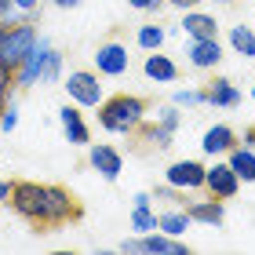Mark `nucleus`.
Listing matches in <instances>:
<instances>
[{"mask_svg": "<svg viewBox=\"0 0 255 255\" xmlns=\"http://www.w3.org/2000/svg\"><path fill=\"white\" fill-rule=\"evenodd\" d=\"M146 99L138 95H110L99 102V124L113 135H135L146 121Z\"/></svg>", "mask_w": 255, "mask_h": 255, "instance_id": "f257e3e1", "label": "nucleus"}, {"mask_svg": "<svg viewBox=\"0 0 255 255\" xmlns=\"http://www.w3.org/2000/svg\"><path fill=\"white\" fill-rule=\"evenodd\" d=\"M11 208L33 226H48V186L40 182H11Z\"/></svg>", "mask_w": 255, "mask_h": 255, "instance_id": "f03ea898", "label": "nucleus"}, {"mask_svg": "<svg viewBox=\"0 0 255 255\" xmlns=\"http://www.w3.org/2000/svg\"><path fill=\"white\" fill-rule=\"evenodd\" d=\"M37 37H40V33H37V26H33L29 18H26V22H15V26H7L4 37H0V66L15 73V69L26 62V55L33 51Z\"/></svg>", "mask_w": 255, "mask_h": 255, "instance_id": "7ed1b4c3", "label": "nucleus"}, {"mask_svg": "<svg viewBox=\"0 0 255 255\" xmlns=\"http://www.w3.org/2000/svg\"><path fill=\"white\" fill-rule=\"evenodd\" d=\"M69 102L77 106H99L102 102V84H99V73H88V69H73L66 80H62Z\"/></svg>", "mask_w": 255, "mask_h": 255, "instance_id": "20e7f679", "label": "nucleus"}, {"mask_svg": "<svg viewBox=\"0 0 255 255\" xmlns=\"http://www.w3.org/2000/svg\"><path fill=\"white\" fill-rule=\"evenodd\" d=\"M204 190H208V197H215V201L237 197L241 179H237V171L230 168V160H215L212 168H204Z\"/></svg>", "mask_w": 255, "mask_h": 255, "instance_id": "39448f33", "label": "nucleus"}, {"mask_svg": "<svg viewBox=\"0 0 255 255\" xmlns=\"http://www.w3.org/2000/svg\"><path fill=\"white\" fill-rule=\"evenodd\" d=\"M80 219V204L66 186H48V226H66Z\"/></svg>", "mask_w": 255, "mask_h": 255, "instance_id": "423d86ee", "label": "nucleus"}, {"mask_svg": "<svg viewBox=\"0 0 255 255\" xmlns=\"http://www.w3.org/2000/svg\"><path fill=\"white\" fill-rule=\"evenodd\" d=\"M164 179H168V186H175L182 193L204 190V164L201 160H175V164H168Z\"/></svg>", "mask_w": 255, "mask_h": 255, "instance_id": "0eeeda50", "label": "nucleus"}, {"mask_svg": "<svg viewBox=\"0 0 255 255\" xmlns=\"http://www.w3.org/2000/svg\"><path fill=\"white\" fill-rule=\"evenodd\" d=\"M48 51H51V44L37 37V44H33V51L26 55V62H22L15 69V88H33V84H40V73H44V62H48Z\"/></svg>", "mask_w": 255, "mask_h": 255, "instance_id": "6e6552de", "label": "nucleus"}, {"mask_svg": "<svg viewBox=\"0 0 255 255\" xmlns=\"http://www.w3.org/2000/svg\"><path fill=\"white\" fill-rule=\"evenodd\" d=\"M95 69L102 77H121V73H128V48L121 40H106V44H99L95 48Z\"/></svg>", "mask_w": 255, "mask_h": 255, "instance_id": "1a4fd4ad", "label": "nucleus"}, {"mask_svg": "<svg viewBox=\"0 0 255 255\" xmlns=\"http://www.w3.org/2000/svg\"><path fill=\"white\" fill-rule=\"evenodd\" d=\"M88 164L99 171L106 182H117L121 179V171H124V157L117 153L113 146H106V142H95L88 149Z\"/></svg>", "mask_w": 255, "mask_h": 255, "instance_id": "9d476101", "label": "nucleus"}, {"mask_svg": "<svg viewBox=\"0 0 255 255\" xmlns=\"http://www.w3.org/2000/svg\"><path fill=\"white\" fill-rule=\"evenodd\" d=\"M59 124H62V135L69 138V146H88L91 142V131H88V121L80 113L77 102H66L59 110Z\"/></svg>", "mask_w": 255, "mask_h": 255, "instance_id": "9b49d317", "label": "nucleus"}, {"mask_svg": "<svg viewBox=\"0 0 255 255\" xmlns=\"http://www.w3.org/2000/svg\"><path fill=\"white\" fill-rule=\"evenodd\" d=\"M138 252L142 255H186V241L164 234V230H149L138 234Z\"/></svg>", "mask_w": 255, "mask_h": 255, "instance_id": "f8f14e48", "label": "nucleus"}, {"mask_svg": "<svg viewBox=\"0 0 255 255\" xmlns=\"http://www.w3.org/2000/svg\"><path fill=\"white\" fill-rule=\"evenodd\" d=\"M204 106H215V110H234V106H241L237 84H234V80H226V77L208 80V88H204Z\"/></svg>", "mask_w": 255, "mask_h": 255, "instance_id": "ddd939ff", "label": "nucleus"}, {"mask_svg": "<svg viewBox=\"0 0 255 255\" xmlns=\"http://www.w3.org/2000/svg\"><path fill=\"white\" fill-rule=\"evenodd\" d=\"M186 59H190V66H193V69H215L219 62H223V44H219V37L190 40Z\"/></svg>", "mask_w": 255, "mask_h": 255, "instance_id": "4468645a", "label": "nucleus"}, {"mask_svg": "<svg viewBox=\"0 0 255 255\" xmlns=\"http://www.w3.org/2000/svg\"><path fill=\"white\" fill-rule=\"evenodd\" d=\"M234 146H237V131L230 124H212L204 131V138H201V149L208 157H226Z\"/></svg>", "mask_w": 255, "mask_h": 255, "instance_id": "2eb2a0df", "label": "nucleus"}, {"mask_svg": "<svg viewBox=\"0 0 255 255\" xmlns=\"http://www.w3.org/2000/svg\"><path fill=\"white\" fill-rule=\"evenodd\" d=\"M179 29L186 33L190 40H208V37H219V22L212 15H204V11H186V18L179 22Z\"/></svg>", "mask_w": 255, "mask_h": 255, "instance_id": "dca6fc26", "label": "nucleus"}, {"mask_svg": "<svg viewBox=\"0 0 255 255\" xmlns=\"http://www.w3.org/2000/svg\"><path fill=\"white\" fill-rule=\"evenodd\" d=\"M142 73L149 80H157V84H171V80H179V66L168 59V55H160V51H149L146 55V62H142Z\"/></svg>", "mask_w": 255, "mask_h": 255, "instance_id": "f3484780", "label": "nucleus"}, {"mask_svg": "<svg viewBox=\"0 0 255 255\" xmlns=\"http://www.w3.org/2000/svg\"><path fill=\"white\" fill-rule=\"evenodd\" d=\"M186 212H190L193 223H204V226H223V219H226V208H223V201H215V197H208V201H190Z\"/></svg>", "mask_w": 255, "mask_h": 255, "instance_id": "a211bd4d", "label": "nucleus"}, {"mask_svg": "<svg viewBox=\"0 0 255 255\" xmlns=\"http://www.w3.org/2000/svg\"><path fill=\"white\" fill-rule=\"evenodd\" d=\"M226 160H230V168L237 171L241 182H255V149H248V146H234V149L226 153Z\"/></svg>", "mask_w": 255, "mask_h": 255, "instance_id": "6ab92c4d", "label": "nucleus"}, {"mask_svg": "<svg viewBox=\"0 0 255 255\" xmlns=\"http://www.w3.org/2000/svg\"><path fill=\"white\" fill-rule=\"evenodd\" d=\"M190 226H193V219H190L186 208H182V212H164V215H157V230H164V234H171V237H182Z\"/></svg>", "mask_w": 255, "mask_h": 255, "instance_id": "aec40b11", "label": "nucleus"}, {"mask_svg": "<svg viewBox=\"0 0 255 255\" xmlns=\"http://www.w3.org/2000/svg\"><path fill=\"white\" fill-rule=\"evenodd\" d=\"M230 48H234L237 55H245V59H255V29L234 26L230 29Z\"/></svg>", "mask_w": 255, "mask_h": 255, "instance_id": "412c9836", "label": "nucleus"}, {"mask_svg": "<svg viewBox=\"0 0 255 255\" xmlns=\"http://www.w3.org/2000/svg\"><path fill=\"white\" fill-rule=\"evenodd\" d=\"M164 37H168L164 26H142L135 40H138V48H142V51H160V48H164Z\"/></svg>", "mask_w": 255, "mask_h": 255, "instance_id": "4be33fe9", "label": "nucleus"}, {"mask_svg": "<svg viewBox=\"0 0 255 255\" xmlns=\"http://www.w3.org/2000/svg\"><path fill=\"white\" fill-rule=\"evenodd\" d=\"M131 230H135V234H149V230H157V215H153V208H149V204H135Z\"/></svg>", "mask_w": 255, "mask_h": 255, "instance_id": "5701e85b", "label": "nucleus"}, {"mask_svg": "<svg viewBox=\"0 0 255 255\" xmlns=\"http://www.w3.org/2000/svg\"><path fill=\"white\" fill-rule=\"evenodd\" d=\"M59 77H62V55L51 48L48 62H44V73H40V84H59Z\"/></svg>", "mask_w": 255, "mask_h": 255, "instance_id": "b1692460", "label": "nucleus"}, {"mask_svg": "<svg viewBox=\"0 0 255 255\" xmlns=\"http://www.w3.org/2000/svg\"><path fill=\"white\" fill-rule=\"evenodd\" d=\"M138 131H142V138H146L149 146H157V149H168V146H171V131H168V128H160V124L138 128Z\"/></svg>", "mask_w": 255, "mask_h": 255, "instance_id": "393cba45", "label": "nucleus"}, {"mask_svg": "<svg viewBox=\"0 0 255 255\" xmlns=\"http://www.w3.org/2000/svg\"><path fill=\"white\" fill-rule=\"evenodd\" d=\"M171 102H175V106L182 110V106H204V91H197V88H179L175 95H171Z\"/></svg>", "mask_w": 255, "mask_h": 255, "instance_id": "a878e982", "label": "nucleus"}, {"mask_svg": "<svg viewBox=\"0 0 255 255\" xmlns=\"http://www.w3.org/2000/svg\"><path fill=\"white\" fill-rule=\"evenodd\" d=\"M157 124L160 128H168L171 135H175V128L182 124V113H179V106L171 102V106H160V117H157Z\"/></svg>", "mask_w": 255, "mask_h": 255, "instance_id": "bb28decb", "label": "nucleus"}, {"mask_svg": "<svg viewBox=\"0 0 255 255\" xmlns=\"http://www.w3.org/2000/svg\"><path fill=\"white\" fill-rule=\"evenodd\" d=\"M18 128V106L15 102H4V106H0V131H15Z\"/></svg>", "mask_w": 255, "mask_h": 255, "instance_id": "cd10ccee", "label": "nucleus"}, {"mask_svg": "<svg viewBox=\"0 0 255 255\" xmlns=\"http://www.w3.org/2000/svg\"><path fill=\"white\" fill-rule=\"evenodd\" d=\"M11 88H15V73L0 66V106H4V102L11 99Z\"/></svg>", "mask_w": 255, "mask_h": 255, "instance_id": "c85d7f7f", "label": "nucleus"}, {"mask_svg": "<svg viewBox=\"0 0 255 255\" xmlns=\"http://www.w3.org/2000/svg\"><path fill=\"white\" fill-rule=\"evenodd\" d=\"M168 0H128V7H135V11H142V15H153V11H160Z\"/></svg>", "mask_w": 255, "mask_h": 255, "instance_id": "c756f323", "label": "nucleus"}, {"mask_svg": "<svg viewBox=\"0 0 255 255\" xmlns=\"http://www.w3.org/2000/svg\"><path fill=\"white\" fill-rule=\"evenodd\" d=\"M18 15H26V11H18L15 4H11V0H0V18L7 22V26H15V18Z\"/></svg>", "mask_w": 255, "mask_h": 255, "instance_id": "7c9ffc66", "label": "nucleus"}, {"mask_svg": "<svg viewBox=\"0 0 255 255\" xmlns=\"http://www.w3.org/2000/svg\"><path fill=\"white\" fill-rule=\"evenodd\" d=\"M11 4H15L18 11H26V18H29V15H37V7H40V0H11Z\"/></svg>", "mask_w": 255, "mask_h": 255, "instance_id": "2f4dec72", "label": "nucleus"}, {"mask_svg": "<svg viewBox=\"0 0 255 255\" xmlns=\"http://www.w3.org/2000/svg\"><path fill=\"white\" fill-rule=\"evenodd\" d=\"M171 7H179V11H193L197 4H201V0H168Z\"/></svg>", "mask_w": 255, "mask_h": 255, "instance_id": "473e14b6", "label": "nucleus"}, {"mask_svg": "<svg viewBox=\"0 0 255 255\" xmlns=\"http://www.w3.org/2000/svg\"><path fill=\"white\" fill-rule=\"evenodd\" d=\"M51 4H55V7H62V11H69V7H80L84 0H51Z\"/></svg>", "mask_w": 255, "mask_h": 255, "instance_id": "72a5a7b5", "label": "nucleus"}, {"mask_svg": "<svg viewBox=\"0 0 255 255\" xmlns=\"http://www.w3.org/2000/svg\"><path fill=\"white\" fill-rule=\"evenodd\" d=\"M245 146H248V149H255V124L245 131Z\"/></svg>", "mask_w": 255, "mask_h": 255, "instance_id": "f704fd0d", "label": "nucleus"}, {"mask_svg": "<svg viewBox=\"0 0 255 255\" xmlns=\"http://www.w3.org/2000/svg\"><path fill=\"white\" fill-rule=\"evenodd\" d=\"M7 197H11V182L0 179V201H7Z\"/></svg>", "mask_w": 255, "mask_h": 255, "instance_id": "c9c22d12", "label": "nucleus"}, {"mask_svg": "<svg viewBox=\"0 0 255 255\" xmlns=\"http://www.w3.org/2000/svg\"><path fill=\"white\" fill-rule=\"evenodd\" d=\"M4 29H7V22H4V18H0V37H4Z\"/></svg>", "mask_w": 255, "mask_h": 255, "instance_id": "e433bc0d", "label": "nucleus"}, {"mask_svg": "<svg viewBox=\"0 0 255 255\" xmlns=\"http://www.w3.org/2000/svg\"><path fill=\"white\" fill-rule=\"evenodd\" d=\"M215 4H234V0H215Z\"/></svg>", "mask_w": 255, "mask_h": 255, "instance_id": "4c0bfd02", "label": "nucleus"}, {"mask_svg": "<svg viewBox=\"0 0 255 255\" xmlns=\"http://www.w3.org/2000/svg\"><path fill=\"white\" fill-rule=\"evenodd\" d=\"M252 99H255V84H252Z\"/></svg>", "mask_w": 255, "mask_h": 255, "instance_id": "58836bf2", "label": "nucleus"}]
</instances>
